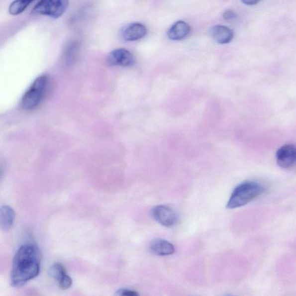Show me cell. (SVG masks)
I'll use <instances>...</instances> for the list:
<instances>
[{
  "label": "cell",
  "instance_id": "obj_1",
  "mask_svg": "<svg viewBox=\"0 0 296 296\" xmlns=\"http://www.w3.org/2000/svg\"><path fill=\"white\" fill-rule=\"evenodd\" d=\"M41 252L37 245L24 244L17 250L13 260L10 282L20 287L38 276L40 272Z\"/></svg>",
  "mask_w": 296,
  "mask_h": 296
},
{
  "label": "cell",
  "instance_id": "obj_17",
  "mask_svg": "<svg viewBox=\"0 0 296 296\" xmlns=\"http://www.w3.org/2000/svg\"><path fill=\"white\" fill-rule=\"evenodd\" d=\"M223 18L227 20H233L236 17V14L233 10H227L223 13Z\"/></svg>",
  "mask_w": 296,
  "mask_h": 296
},
{
  "label": "cell",
  "instance_id": "obj_6",
  "mask_svg": "<svg viewBox=\"0 0 296 296\" xmlns=\"http://www.w3.org/2000/svg\"><path fill=\"white\" fill-rule=\"evenodd\" d=\"M152 215L157 222L166 227H172L178 221V216L176 212L166 205H160L155 206L152 210Z\"/></svg>",
  "mask_w": 296,
  "mask_h": 296
},
{
  "label": "cell",
  "instance_id": "obj_11",
  "mask_svg": "<svg viewBox=\"0 0 296 296\" xmlns=\"http://www.w3.org/2000/svg\"><path fill=\"white\" fill-rule=\"evenodd\" d=\"M150 251L152 254L157 256H169L174 254L176 249L170 242L162 239L153 241L150 245Z\"/></svg>",
  "mask_w": 296,
  "mask_h": 296
},
{
  "label": "cell",
  "instance_id": "obj_16",
  "mask_svg": "<svg viewBox=\"0 0 296 296\" xmlns=\"http://www.w3.org/2000/svg\"><path fill=\"white\" fill-rule=\"evenodd\" d=\"M115 296H140V295L137 291L122 288L116 292Z\"/></svg>",
  "mask_w": 296,
  "mask_h": 296
},
{
  "label": "cell",
  "instance_id": "obj_4",
  "mask_svg": "<svg viewBox=\"0 0 296 296\" xmlns=\"http://www.w3.org/2000/svg\"><path fill=\"white\" fill-rule=\"evenodd\" d=\"M69 2L66 0H42L35 5L33 13L58 18L66 12Z\"/></svg>",
  "mask_w": 296,
  "mask_h": 296
},
{
  "label": "cell",
  "instance_id": "obj_15",
  "mask_svg": "<svg viewBox=\"0 0 296 296\" xmlns=\"http://www.w3.org/2000/svg\"><path fill=\"white\" fill-rule=\"evenodd\" d=\"M73 284V280L67 274H66L59 281L60 288L63 290H66L69 289Z\"/></svg>",
  "mask_w": 296,
  "mask_h": 296
},
{
  "label": "cell",
  "instance_id": "obj_7",
  "mask_svg": "<svg viewBox=\"0 0 296 296\" xmlns=\"http://www.w3.org/2000/svg\"><path fill=\"white\" fill-rule=\"evenodd\" d=\"M107 62L111 66L127 67L133 65L134 59L133 55L127 50L120 48L109 53L107 57Z\"/></svg>",
  "mask_w": 296,
  "mask_h": 296
},
{
  "label": "cell",
  "instance_id": "obj_19",
  "mask_svg": "<svg viewBox=\"0 0 296 296\" xmlns=\"http://www.w3.org/2000/svg\"><path fill=\"white\" fill-rule=\"evenodd\" d=\"M233 296L226 295V296Z\"/></svg>",
  "mask_w": 296,
  "mask_h": 296
},
{
  "label": "cell",
  "instance_id": "obj_5",
  "mask_svg": "<svg viewBox=\"0 0 296 296\" xmlns=\"http://www.w3.org/2000/svg\"><path fill=\"white\" fill-rule=\"evenodd\" d=\"M276 160L278 165L285 169H291L296 165V146L286 144L277 150Z\"/></svg>",
  "mask_w": 296,
  "mask_h": 296
},
{
  "label": "cell",
  "instance_id": "obj_10",
  "mask_svg": "<svg viewBox=\"0 0 296 296\" xmlns=\"http://www.w3.org/2000/svg\"><path fill=\"white\" fill-rule=\"evenodd\" d=\"M191 27L184 21H178L171 27L168 37L171 40L180 41L187 37L191 32Z\"/></svg>",
  "mask_w": 296,
  "mask_h": 296
},
{
  "label": "cell",
  "instance_id": "obj_13",
  "mask_svg": "<svg viewBox=\"0 0 296 296\" xmlns=\"http://www.w3.org/2000/svg\"><path fill=\"white\" fill-rule=\"evenodd\" d=\"M32 1L30 0H17L9 6V12L12 15H17L26 9Z\"/></svg>",
  "mask_w": 296,
  "mask_h": 296
},
{
  "label": "cell",
  "instance_id": "obj_18",
  "mask_svg": "<svg viewBox=\"0 0 296 296\" xmlns=\"http://www.w3.org/2000/svg\"><path fill=\"white\" fill-rule=\"evenodd\" d=\"M259 2V1H258V0H244V1H242V2L244 3L245 4L251 5H255Z\"/></svg>",
  "mask_w": 296,
  "mask_h": 296
},
{
  "label": "cell",
  "instance_id": "obj_9",
  "mask_svg": "<svg viewBox=\"0 0 296 296\" xmlns=\"http://www.w3.org/2000/svg\"><path fill=\"white\" fill-rule=\"evenodd\" d=\"M212 38L220 44H226L233 40L234 33L232 30L222 25H216L211 28Z\"/></svg>",
  "mask_w": 296,
  "mask_h": 296
},
{
  "label": "cell",
  "instance_id": "obj_3",
  "mask_svg": "<svg viewBox=\"0 0 296 296\" xmlns=\"http://www.w3.org/2000/svg\"><path fill=\"white\" fill-rule=\"evenodd\" d=\"M48 84L47 76L44 75L38 77L23 96L21 99L23 108L30 110L37 108L44 97Z\"/></svg>",
  "mask_w": 296,
  "mask_h": 296
},
{
  "label": "cell",
  "instance_id": "obj_14",
  "mask_svg": "<svg viewBox=\"0 0 296 296\" xmlns=\"http://www.w3.org/2000/svg\"><path fill=\"white\" fill-rule=\"evenodd\" d=\"M49 275L57 281H60L66 275V270L64 267L60 263L53 264L50 267L48 271Z\"/></svg>",
  "mask_w": 296,
  "mask_h": 296
},
{
  "label": "cell",
  "instance_id": "obj_8",
  "mask_svg": "<svg viewBox=\"0 0 296 296\" xmlns=\"http://www.w3.org/2000/svg\"><path fill=\"white\" fill-rule=\"evenodd\" d=\"M147 33V28L144 24L133 23L128 24L122 31V37L124 40L134 41L143 38Z\"/></svg>",
  "mask_w": 296,
  "mask_h": 296
},
{
  "label": "cell",
  "instance_id": "obj_2",
  "mask_svg": "<svg viewBox=\"0 0 296 296\" xmlns=\"http://www.w3.org/2000/svg\"><path fill=\"white\" fill-rule=\"evenodd\" d=\"M265 191V187L256 182H244L234 189L228 201L227 207L235 209L247 205Z\"/></svg>",
  "mask_w": 296,
  "mask_h": 296
},
{
  "label": "cell",
  "instance_id": "obj_12",
  "mask_svg": "<svg viewBox=\"0 0 296 296\" xmlns=\"http://www.w3.org/2000/svg\"><path fill=\"white\" fill-rule=\"evenodd\" d=\"M14 219H15V212L8 206H4L1 209L0 212V223L3 230H8L11 227Z\"/></svg>",
  "mask_w": 296,
  "mask_h": 296
}]
</instances>
